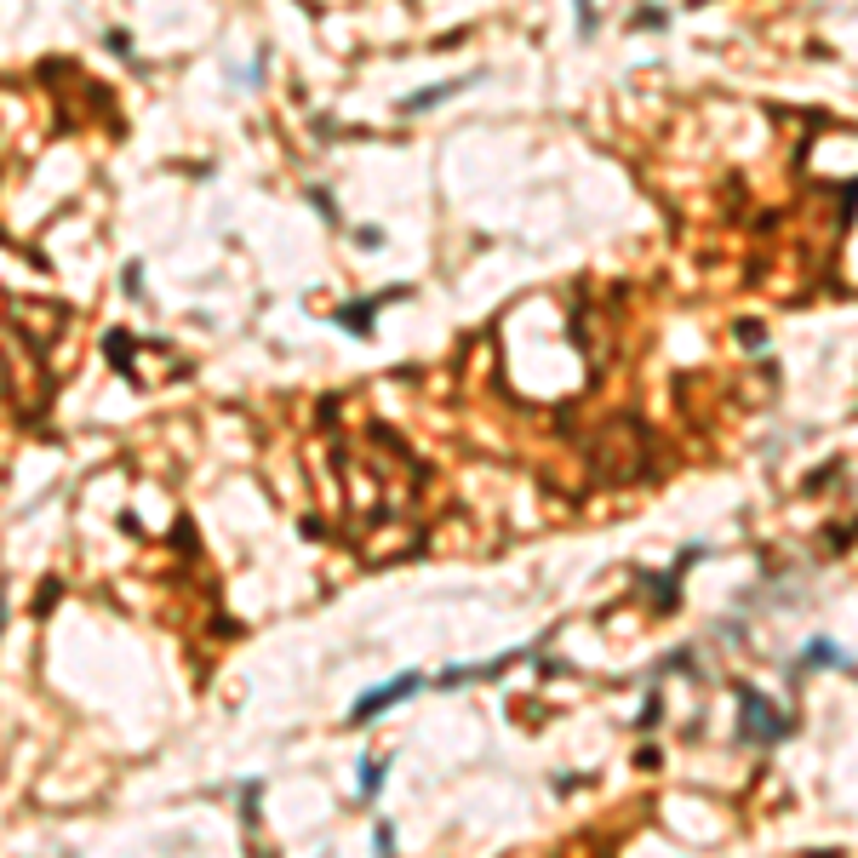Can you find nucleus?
I'll return each mask as SVG.
<instances>
[{
    "label": "nucleus",
    "mask_w": 858,
    "mask_h": 858,
    "mask_svg": "<svg viewBox=\"0 0 858 858\" xmlns=\"http://www.w3.org/2000/svg\"><path fill=\"white\" fill-rule=\"evenodd\" d=\"M413 686H418V675H401V681H390V686H378V693H367V698L355 704V716H350V721H372V716L383 710V704L406 698V693H413Z\"/></svg>",
    "instance_id": "nucleus-1"
}]
</instances>
